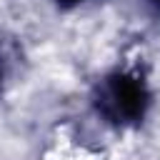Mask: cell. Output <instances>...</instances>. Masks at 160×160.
Here are the masks:
<instances>
[{"instance_id": "obj_1", "label": "cell", "mask_w": 160, "mask_h": 160, "mask_svg": "<svg viewBox=\"0 0 160 160\" xmlns=\"http://www.w3.org/2000/svg\"><path fill=\"white\" fill-rule=\"evenodd\" d=\"M100 102L105 108V112L115 120H132L142 112V105H145V92H142V85L140 80L135 78H128V75H118L112 78L102 95H100Z\"/></svg>"}]
</instances>
